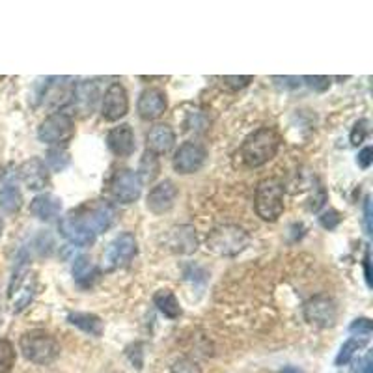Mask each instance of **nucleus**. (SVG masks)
I'll return each mask as SVG.
<instances>
[{
  "mask_svg": "<svg viewBox=\"0 0 373 373\" xmlns=\"http://www.w3.org/2000/svg\"><path fill=\"white\" fill-rule=\"evenodd\" d=\"M114 209L103 200H92L69 211L60 220V233L73 245L86 247L96 241L99 233L107 232L114 223Z\"/></svg>",
  "mask_w": 373,
  "mask_h": 373,
  "instance_id": "1",
  "label": "nucleus"
},
{
  "mask_svg": "<svg viewBox=\"0 0 373 373\" xmlns=\"http://www.w3.org/2000/svg\"><path fill=\"white\" fill-rule=\"evenodd\" d=\"M280 373H302V369L295 368V366H286V368H282Z\"/></svg>",
  "mask_w": 373,
  "mask_h": 373,
  "instance_id": "41",
  "label": "nucleus"
},
{
  "mask_svg": "<svg viewBox=\"0 0 373 373\" xmlns=\"http://www.w3.org/2000/svg\"><path fill=\"white\" fill-rule=\"evenodd\" d=\"M108 150L116 157H129L135 151V133H133L131 126L121 123V126L114 127L107 136Z\"/></svg>",
  "mask_w": 373,
  "mask_h": 373,
  "instance_id": "17",
  "label": "nucleus"
},
{
  "mask_svg": "<svg viewBox=\"0 0 373 373\" xmlns=\"http://www.w3.org/2000/svg\"><path fill=\"white\" fill-rule=\"evenodd\" d=\"M170 373H202V372H200V366L196 360L189 359V357H183V359H178L174 364H172Z\"/></svg>",
  "mask_w": 373,
  "mask_h": 373,
  "instance_id": "29",
  "label": "nucleus"
},
{
  "mask_svg": "<svg viewBox=\"0 0 373 373\" xmlns=\"http://www.w3.org/2000/svg\"><path fill=\"white\" fill-rule=\"evenodd\" d=\"M23 205V194L19 189V181L15 174H4L0 181V209L6 213H17Z\"/></svg>",
  "mask_w": 373,
  "mask_h": 373,
  "instance_id": "18",
  "label": "nucleus"
},
{
  "mask_svg": "<svg viewBox=\"0 0 373 373\" xmlns=\"http://www.w3.org/2000/svg\"><path fill=\"white\" fill-rule=\"evenodd\" d=\"M372 330H373L372 320H368V317H359V320H354L353 323H351V325H349L351 334L362 336L364 339H366L369 334H372Z\"/></svg>",
  "mask_w": 373,
  "mask_h": 373,
  "instance_id": "30",
  "label": "nucleus"
},
{
  "mask_svg": "<svg viewBox=\"0 0 373 373\" xmlns=\"http://www.w3.org/2000/svg\"><path fill=\"white\" fill-rule=\"evenodd\" d=\"M140 172H142L140 180H145V181L153 180V178L157 175V172H159L157 155H153V153H150V151H145L144 159H142L140 163Z\"/></svg>",
  "mask_w": 373,
  "mask_h": 373,
  "instance_id": "28",
  "label": "nucleus"
},
{
  "mask_svg": "<svg viewBox=\"0 0 373 373\" xmlns=\"http://www.w3.org/2000/svg\"><path fill=\"white\" fill-rule=\"evenodd\" d=\"M19 347L24 359L39 364V366H47V364L54 362L60 354V344L53 334H48L45 330L24 332L21 336Z\"/></svg>",
  "mask_w": 373,
  "mask_h": 373,
  "instance_id": "4",
  "label": "nucleus"
},
{
  "mask_svg": "<svg viewBox=\"0 0 373 373\" xmlns=\"http://www.w3.org/2000/svg\"><path fill=\"white\" fill-rule=\"evenodd\" d=\"M71 271L75 282L83 287L92 286L93 282L97 280V277H99V269H97L92 263V260L86 256H78L77 260H75V263H73Z\"/></svg>",
  "mask_w": 373,
  "mask_h": 373,
  "instance_id": "22",
  "label": "nucleus"
},
{
  "mask_svg": "<svg viewBox=\"0 0 373 373\" xmlns=\"http://www.w3.org/2000/svg\"><path fill=\"white\" fill-rule=\"evenodd\" d=\"M145 144H148V151L153 155H166L175 144L174 129L170 126H165V123H157L148 131Z\"/></svg>",
  "mask_w": 373,
  "mask_h": 373,
  "instance_id": "16",
  "label": "nucleus"
},
{
  "mask_svg": "<svg viewBox=\"0 0 373 373\" xmlns=\"http://www.w3.org/2000/svg\"><path fill=\"white\" fill-rule=\"evenodd\" d=\"M364 226H366V233H372V200L369 196L364 200Z\"/></svg>",
  "mask_w": 373,
  "mask_h": 373,
  "instance_id": "37",
  "label": "nucleus"
},
{
  "mask_svg": "<svg viewBox=\"0 0 373 373\" xmlns=\"http://www.w3.org/2000/svg\"><path fill=\"white\" fill-rule=\"evenodd\" d=\"M60 211H62V200L54 194H38L32 202H30V213L34 215L39 220H45V223H51L54 218L58 217Z\"/></svg>",
  "mask_w": 373,
  "mask_h": 373,
  "instance_id": "20",
  "label": "nucleus"
},
{
  "mask_svg": "<svg viewBox=\"0 0 373 373\" xmlns=\"http://www.w3.org/2000/svg\"><path fill=\"white\" fill-rule=\"evenodd\" d=\"M373 163V150L372 145H366L362 151L359 153V157H357V165L360 166V168H369Z\"/></svg>",
  "mask_w": 373,
  "mask_h": 373,
  "instance_id": "36",
  "label": "nucleus"
},
{
  "mask_svg": "<svg viewBox=\"0 0 373 373\" xmlns=\"http://www.w3.org/2000/svg\"><path fill=\"white\" fill-rule=\"evenodd\" d=\"M250 242V235H248L241 226L235 224H224V226H217L208 233V250L223 257H233L242 252Z\"/></svg>",
  "mask_w": 373,
  "mask_h": 373,
  "instance_id": "3",
  "label": "nucleus"
},
{
  "mask_svg": "<svg viewBox=\"0 0 373 373\" xmlns=\"http://www.w3.org/2000/svg\"><path fill=\"white\" fill-rule=\"evenodd\" d=\"M71 97L73 107L77 108L83 116H86V114H92L97 101H99V90H97V84L93 81H83L73 88Z\"/></svg>",
  "mask_w": 373,
  "mask_h": 373,
  "instance_id": "19",
  "label": "nucleus"
},
{
  "mask_svg": "<svg viewBox=\"0 0 373 373\" xmlns=\"http://www.w3.org/2000/svg\"><path fill=\"white\" fill-rule=\"evenodd\" d=\"M47 165L56 172L63 170L69 165V151L63 145H53L47 151Z\"/></svg>",
  "mask_w": 373,
  "mask_h": 373,
  "instance_id": "25",
  "label": "nucleus"
},
{
  "mask_svg": "<svg viewBox=\"0 0 373 373\" xmlns=\"http://www.w3.org/2000/svg\"><path fill=\"white\" fill-rule=\"evenodd\" d=\"M277 83H282V86L286 88H299L301 86V78L299 77H275Z\"/></svg>",
  "mask_w": 373,
  "mask_h": 373,
  "instance_id": "38",
  "label": "nucleus"
},
{
  "mask_svg": "<svg viewBox=\"0 0 373 373\" xmlns=\"http://www.w3.org/2000/svg\"><path fill=\"white\" fill-rule=\"evenodd\" d=\"M302 81H306V84L315 90V92H325L330 86V78L329 77H305Z\"/></svg>",
  "mask_w": 373,
  "mask_h": 373,
  "instance_id": "35",
  "label": "nucleus"
},
{
  "mask_svg": "<svg viewBox=\"0 0 373 373\" xmlns=\"http://www.w3.org/2000/svg\"><path fill=\"white\" fill-rule=\"evenodd\" d=\"M2 230H4V223H2V218H0V235H2Z\"/></svg>",
  "mask_w": 373,
  "mask_h": 373,
  "instance_id": "43",
  "label": "nucleus"
},
{
  "mask_svg": "<svg viewBox=\"0 0 373 373\" xmlns=\"http://www.w3.org/2000/svg\"><path fill=\"white\" fill-rule=\"evenodd\" d=\"M126 354H127V359H129V362H131L136 369H142V366H144V351H142L140 342H136V344L129 345L126 351Z\"/></svg>",
  "mask_w": 373,
  "mask_h": 373,
  "instance_id": "31",
  "label": "nucleus"
},
{
  "mask_svg": "<svg viewBox=\"0 0 373 373\" xmlns=\"http://www.w3.org/2000/svg\"><path fill=\"white\" fill-rule=\"evenodd\" d=\"M168 107V103H166V96L163 90L159 88H148L144 92L140 93L138 97V116L142 120H157L159 116H163Z\"/></svg>",
  "mask_w": 373,
  "mask_h": 373,
  "instance_id": "14",
  "label": "nucleus"
},
{
  "mask_svg": "<svg viewBox=\"0 0 373 373\" xmlns=\"http://www.w3.org/2000/svg\"><path fill=\"white\" fill-rule=\"evenodd\" d=\"M278 148H280V136L277 135V131L271 127H262L250 136H247V140L242 142L241 157L245 165L250 168H257V166L267 165L272 157L277 155Z\"/></svg>",
  "mask_w": 373,
  "mask_h": 373,
  "instance_id": "2",
  "label": "nucleus"
},
{
  "mask_svg": "<svg viewBox=\"0 0 373 373\" xmlns=\"http://www.w3.org/2000/svg\"><path fill=\"white\" fill-rule=\"evenodd\" d=\"M205 157H208V151L204 145L196 144V142H185L180 145V150L175 151L174 170L183 175L194 174L204 166Z\"/></svg>",
  "mask_w": 373,
  "mask_h": 373,
  "instance_id": "10",
  "label": "nucleus"
},
{
  "mask_svg": "<svg viewBox=\"0 0 373 373\" xmlns=\"http://www.w3.org/2000/svg\"><path fill=\"white\" fill-rule=\"evenodd\" d=\"M175 200H178V189H175V185L172 183V181L165 180L150 190L145 202H148V209H150L151 213L163 215L168 213L170 209L174 208Z\"/></svg>",
  "mask_w": 373,
  "mask_h": 373,
  "instance_id": "13",
  "label": "nucleus"
},
{
  "mask_svg": "<svg viewBox=\"0 0 373 373\" xmlns=\"http://www.w3.org/2000/svg\"><path fill=\"white\" fill-rule=\"evenodd\" d=\"M362 373H373V362H372V354H368V357H366V360H364V368H362Z\"/></svg>",
  "mask_w": 373,
  "mask_h": 373,
  "instance_id": "40",
  "label": "nucleus"
},
{
  "mask_svg": "<svg viewBox=\"0 0 373 373\" xmlns=\"http://www.w3.org/2000/svg\"><path fill=\"white\" fill-rule=\"evenodd\" d=\"M223 83L230 90H241L252 83V77L250 75H247V77H223Z\"/></svg>",
  "mask_w": 373,
  "mask_h": 373,
  "instance_id": "34",
  "label": "nucleus"
},
{
  "mask_svg": "<svg viewBox=\"0 0 373 373\" xmlns=\"http://www.w3.org/2000/svg\"><path fill=\"white\" fill-rule=\"evenodd\" d=\"M15 347L10 339H0V373H10L15 366Z\"/></svg>",
  "mask_w": 373,
  "mask_h": 373,
  "instance_id": "24",
  "label": "nucleus"
},
{
  "mask_svg": "<svg viewBox=\"0 0 373 373\" xmlns=\"http://www.w3.org/2000/svg\"><path fill=\"white\" fill-rule=\"evenodd\" d=\"M129 111V97L120 83H112L101 99V116L107 121H118Z\"/></svg>",
  "mask_w": 373,
  "mask_h": 373,
  "instance_id": "11",
  "label": "nucleus"
},
{
  "mask_svg": "<svg viewBox=\"0 0 373 373\" xmlns=\"http://www.w3.org/2000/svg\"><path fill=\"white\" fill-rule=\"evenodd\" d=\"M136 254V237L133 233H120L114 241L108 245L105 252V267L108 271L126 267Z\"/></svg>",
  "mask_w": 373,
  "mask_h": 373,
  "instance_id": "9",
  "label": "nucleus"
},
{
  "mask_svg": "<svg viewBox=\"0 0 373 373\" xmlns=\"http://www.w3.org/2000/svg\"><path fill=\"white\" fill-rule=\"evenodd\" d=\"M111 194L120 204H135L142 194V180L138 172L129 168L118 170L111 180Z\"/></svg>",
  "mask_w": 373,
  "mask_h": 373,
  "instance_id": "7",
  "label": "nucleus"
},
{
  "mask_svg": "<svg viewBox=\"0 0 373 373\" xmlns=\"http://www.w3.org/2000/svg\"><path fill=\"white\" fill-rule=\"evenodd\" d=\"M19 178L30 190H41L48 185L51 172H48L45 160L39 157H30L19 166Z\"/></svg>",
  "mask_w": 373,
  "mask_h": 373,
  "instance_id": "12",
  "label": "nucleus"
},
{
  "mask_svg": "<svg viewBox=\"0 0 373 373\" xmlns=\"http://www.w3.org/2000/svg\"><path fill=\"white\" fill-rule=\"evenodd\" d=\"M364 345H366V339H357V338L347 339V342L342 345L338 357H336V366H345L347 362H351L354 353H357L359 349H362Z\"/></svg>",
  "mask_w": 373,
  "mask_h": 373,
  "instance_id": "26",
  "label": "nucleus"
},
{
  "mask_svg": "<svg viewBox=\"0 0 373 373\" xmlns=\"http://www.w3.org/2000/svg\"><path fill=\"white\" fill-rule=\"evenodd\" d=\"M208 127H209V120L202 111L189 112V116H187V120H185V131L200 135V133L208 131Z\"/></svg>",
  "mask_w": 373,
  "mask_h": 373,
  "instance_id": "27",
  "label": "nucleus"
},
{
  "mask_svg": "<svg viewBox=\"0 0 373 373\" xmlns=\"http://www.w3.org/2000/svg\"><path fill=\"white\" fill-rule=\"evenodd\" d=\"M166 245L172 252L178 254H193L198 248V237H196V230L189 224H181L174 226L166 233Z\"/></svg>",
  "mask_w": 373,
  "mask_h": 373,
  "instance_id": "15",
  "label": "nucleus"
},
{
  "mask_svg": "<svg viewBox=\"0 0 373 373\" xmlns=\"http://www.w3.org/2000/svg\"><path fill=\"white\" fill-rule=\"evenodd\" d=\"M68 323L73 327H77L78 330H83L84 334H90L93 338H99L105 330L101 317H97L96 314L90 312H69Z\"/></svg>",
  "mask_w": 373,
  "mask_h": 373,
  "instance_id": "21",
  "label": "nucleus"
},
{
  "mask_svg": "<svg viewBox=\"0 0 373 373\" xmlns=\"http://www.w3.org/2000/svg\"><path fill=\"white\" fill-rule=\"evenodd\" d=\"M364 272H366V282H368V286L372 287V271H369V250H366V256H364Z\"/></svg>",
  "mask_w": 373,
  "mask_h": 373,
  "instance_id": "39",
  "label": "nucleus"
},
{
  "mask_svg": "<svg viewBox=\"0 0 373 373\" xmlns=\"http://www.w3.org/2000/svg\"><path fill=\"white\" fill-rule=\"evenodd\" d=\"M339 220H342V217H339V213H338V211H334V209L325 211V213L320 217V224L325 230H334L336 226L339 224Z\"/></svg>",
  "mask_w": 373,
  "mask_h": 373,
  "instance_id": "33",
  "label": "nucleus"
},
{
  "mask_svg": "<svg viewBox=\"0 0 373 373\" xmlns=\"http://www.w3.org/2000/svg\"><path fill=\"white\" fill-rule=\"evenodd\" d=\"M368 121L366 120H360L354 123L353 131H351V144L353 145H359L362 144L364 138H366V133H368Z\"/></svg>",
  "mask_w": 373,
  "mask_h": 373,
  "instance_id": "32",
  "label": "nucleus"
},
{
  "mask_svg": "<svg viewBox=\"0 0 373 373\" xmlns=\"http://www.w3.org/2000/svg\"><path fill=\"white\" fill-rule=\"evenodd\" d=\"M256 213L262 220L275 223L284 213V185L277 178L260 181L256 189Z\"/></svg>",
  "mask_w": 373,
  "mask_h": 373,
  "instance_id": "5",
  "label": "nucleus"
},
{
  "mask_svg": "<svg viewBox=\"0 0 373 373\" xmlns=\"http://www.w3.org/2000/svg\"><path fill=\"white\" fill-rule=\"evenodd\" d=\"M338 308L329 295H317L305 305V320L314 327L329 329L336 323Z\"/></svg>",
  "mask_w": 373,
  "mask_h": 373,
  "instance_id": "8",
  "label": "nucleus"
},
{
  "mask_svg": "<svg viewBox=\"0 0 373 373\" xmlns=\"http://www.w3.org/2000/svg\"><path fill=\"white\" fill-rule=\"evenodd\" d=\"M153 302L159 308V312L163 315H166L168 320H178L181 315V306L175 299V295L170 290H159L153 295Z\"/></svg>",
  "mask_w": 373,
  "mask_h": 373,
  "instance_id": "23",
  "label": "nucleus"
},
{
  "mask_svg": "<svg viewBox=\"0 0 373 373\" xmlns=\"http://www.w3.org/2000/svg\"><path fill=\"white\" fill-rule=\"evenodd\" d=\"M75 135V123L68 112H53L39 123L38 138L48 145H66Z\"/></svg>",
  "mask_w": 373,
  "mask_h": 373,
  "instance_id": "6",
  "label": "nucleus"
},
{
  "mask_svg": "<svg viewBox=\"0 0 373 373\" xmlns=\"http://www.w3.org/2000/svg\"><path fill=\"white\" fill-rule=\"evenodd\" d=\"M4 174H6V172H4V166L0 165V181H2V178H4Z\"/></svg>",
  "mask_w": 373,
  "mask_h": 373,
  "instance_id": "42",
  "label": "nucleus"
}]
</instances>
